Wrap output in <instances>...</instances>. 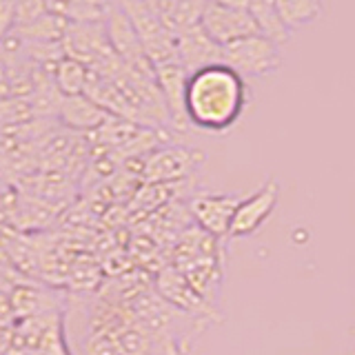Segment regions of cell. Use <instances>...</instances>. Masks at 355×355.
<instances>
[{"label": "cell", "mask_w": 355, "mask_h": 355, "mask_svg": "<svg viewBox=\"0 0 355 355\" xmlns=\"http://www.w3.org/2000/svg\"><path fill=\"white\" fill-rule=\"evenodd\" d=\"M80 355H187L180 338L149 329L133 311L100 302L85 309Z\"/></svg>", "instance_id": "6da1fadb"}, {"label": "cell", "mask_w": 355, "mask_h": 355, "mask_svg": "<svg viewBox=\"0 0 355 355\" xmlns=\"http://www.w3.org/2000/svg\"><path fill=\"white\" fill-rule=\"evenodd\" d=\"M249 105L247 80L225 62L189 73L184 111L189 127L205 133H227Z\"/></svg>", "instance_id": "7a4b0ae2"}, {"label": "cell", "mask_w": 355, "mask_h": 355, "mask_svg": "<svg viewBox=\"0 0 355 355\" xmlns=\"http://www.w3.org/2000/svg\"><path fill=\"white\" fill-rule=\"evenodd\" d=\"M120 7L129 16L133 29H136L144 53L153 64V71L155 67L178 60L175 36L155 16V11L147 5V0H120Z\"/></svg>", "instance_id": "3957f363"}, {"label": "cell", "mask_w": 355, "mask_h": 355, "mask_svg": "<svg viewBox=\"0 0 355 355\" xmlns=\"http://www.w3.org/2000/svg\"><path fill=\"white\" fill-rule=\"evenodd\" d=\"M222 58H225V64L231 67L236 73H240L244 80L247 78L271 76L282 64L280 47L273 40L264 38L262 33L247 36L222 47Z\"/></svg>", "instance_id": "277c9868"}, {"label": "cell", "mask_w": 355, "mask_h": 355, "mask_svg": "<svg viewBox=\"0 0 355 355\" xmlns=\"http://www.w3.org/2000/svg\"><path fill=\"white\" fill-rule=\"evenodd\" d=\"M200 27L220 47H227L231 42L258 33V27H255V22L247 9H233V7L211 3V0L202 11Z\"/></svg>", "instance_id": "5b68a950"}, {"label": "cell", "mask_w": 355, "mask_h": 355, "mask_svg": "<svg viewBox=\"0 0 355 355\" xmlns=\"http://www.w3.org/2000/svg\"><path fill=\"white\" fill-rule=\"evenodd\" d=\"M277 198H280V187L275 180H269L247 198H240L231 218L229 238H251L271 218L277 207Z\"/></svg>", "instance_id": "8992f818"}, {"label": "cell", "mask_w": 355, "mask_h": 355, "mask_svg": "<svg viewBox=\"0 0 355 355\" xmlns=\"http://www.w3.org/2000/svg\"><path fill=\"white\" fill-rule=\"evenodd\" d=\"M205 160V153L189 147H162L153 151L144 162V178L149 182L182 180Z\"/></svg>", "instance_id": "52a82bcc"}, {"label": "cell", "mask_w": 355, "mask_h": 355, "mask_svg": "<svg viewBox=\"0 0 355 355\" xmlns=\"http://www.w3.org/2000/svg\"><path fill=\"white\" fill-rule=\"evenodd\" d=\"M240 198L222 196V193H200L191 200L189 211L198 222V229L209 233L211 238H229V227L233 211H236Z\"/></svg>", "instance_id": "ba28073f"}, {"label": "cell", "mask_w": 355, "mask_h": 355, "mask_svg": "<svg viewBox=\"0 0 355 355\" xmlns=\"http://www.w3.org/2000/svg\"><path fill=\"white\" fill-rule=\"evenodd\" d=\"M187 80H189V73L180 64V60L155 67V85H158L160 94H162L166 114H169V122L178 131L189 129V120H187V111H184Z\"/></svg>", "instance_id": "9c48e42d"}, {"label": "cell", "mask_w": 355, "mask_h": 355, "mask_svg": "<svg viewBox=\"0 0 355 355\" xmlns=\"http://www.w3.org/2000/svg\"><path fill=\"white\" fill-rule=\"evenodd\" d=\"M175 49H178V60H180V64L187 69V73H193L198 69H205V67L225 62V58H222V47L218 42L211 40L200 25L178 33Z\"/></svg>", "instance_id": "30bf717a"}, {"label": "cell", "mask_w": 355, "mask_h": 355, "mask_svg": "<svg viewBox=\"0 0 355 355\" xmlns=\"http://www.w3.org/2000/svg\"><path fill=\"white\" fill-rule=\"evenodd\" d=\"M60 116L69 127L76 129H96L107 120V111L96 105L89 96H62Z\"/></svg>", "instance_id": "8fae6325"}, {"label": "cell", "mask_w": 355, "mask_h": 355, "mask_svg": "<svg viewBox=\"0 0 355 355\" xmlns=\"http://www.w3.org/2000/svg\"><path fill=\"white\" fill-rule=\"evenodd\" d=\"M247 11L251 14L255 27H258V33H262L264 38L273 40L277 47L291 40V31H288L284 27V22L280 20L275 0H249Z\"/></svg>", "instance_id": "7c38bea8"}, {"label": "cell", "mask_w": 355, "mask_h": 355, "mask_svg": "<svg viewBox=\"0 0 355 355\" xmlns=\"http://www.w3.org/2000/svg\"><path fill=\"white\" fill-rule=\"evenodd\" d=\"M55 89L62 96H83L87 94V85H89V67L83 64L80 60L69 58V55H62V58L55 62Z\"/></svg>", "instance_id": "4fadbf2b"}, {"label": "cell", "mask_w": 355, "mask_h": 355, "mask_svg": "<svg viewBox=\"0 0 355 355\" xmlns=\"http://www.w3.org/2000/svg\"><path fill=\"white\" fill-rule=\"evenodd\" d=\"M277 14L288 31L313 25L322 16V0H275Z\"/></svg>", "instance_id": "5bb4252c"}, {"label": "cell", "mask_w": 355, "mask_h": 355, "mask_svg": "<svg viewBox=\"0 0 355 355\" xmlns=\"http://www.w3.org/2000/svg\"><path fill=\"white\" fill-rule=\"evenodd\" d=\"M47 11V0H16V27L27 25Z\"/></svg>", "instance_id": "9a60e30c"}, {"label": "cell", "mask_w": 355, "mask_h": 355, "mask_svg": "<svg viewBox=\"0 0 355 355\" xmlns=\"http://www.w3.org/2000/svg\"><path fill=\"white\" fill-rule=\"evenodd\" d=\"M16 29V0H0V42Z\"/></svg>", "instance_id": "2e32d148"}, {"label": "cell", "mask_w": 355, "mask_h": 355, "mask_svg": "<svg viewBox=\"0 0 355 355\" xmlns=\"http://www.w3.org/2000/svg\"><path fill=\"white\" fill-rule=\"evenodd\" d=\"M11 76H9V67H7V60L5 55L0 53V100H5L9 94H11Z\"/></svg>", "instance_id": "e0dca14e"}, {"label": "cell", "mask_w": 355, "mask_h": 355, "mask_svg": "<svg viewBox=\"0 0 355 355\" xmlns=\"http://www.w3.org/2000/svg\"><path fill=\"white\" fill-rule=\"evenodd\" d=\"M211 3H218V5H225V7H233V9H247L249 7V0H211Z\"/></svg>", "instance_id": "ac0fdd59"}]
</instances>
